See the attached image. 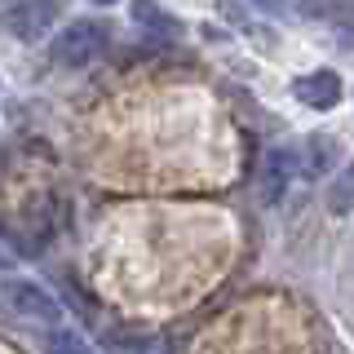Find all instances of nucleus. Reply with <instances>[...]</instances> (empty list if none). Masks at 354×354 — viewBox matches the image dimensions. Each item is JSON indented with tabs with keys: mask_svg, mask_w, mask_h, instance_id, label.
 I'll return each instance as SVG.
<instances>
[{
	"mask_svg": "<svg viewBox=\"0 0 354 354\" xmlns=\"http://www.w3.org/2000/svg\"><path fill=\"white\" fill-rule=\"evenodd\" d=\"M106 40H111L106 22H97V18H75V22H66L58 36H53V62H58V66H71V71L93 66V62L106 53Z\"/></svg>",
	"mask_w": 354,
	"mask_h": 354,
	"instance_id": "f257e3e1",
	"label": "nucleus"
},
{
	"mask_svg": "<svg viewBox=\"0 0 354 354\" xmlns=\"http://www.w3.org/2000/svg\"><path fill=\"white\" fill-rule=\"evenodd\" d=\"M0 301H5L9 315L27 319V324H58V319H62V306L49 297V288H40L31 279H5Z\"/></svg>",
	"mask_w": 354,
	"mask_h": 354,
	"instance_id": "f03ea898",
	"label": "nucleus"
},
{
	"mask_svg": "<svg viewBox=\"0 0 354 354\" xmlns=\"http://www.w3.org/2000/svg\"><path fill=\"white\" fill-rule=\"evenodd\" d=\"M58 22V5L53 0H18L5 9V31L18 40H40L49 36V27Z\"/></svg>",
	"mask_w": 354,
	"mask_h": 354,
	"instance_id": "7ed1b4c3",
	"label": "nucleus"
},
{
	"mask_svg": "<svg viewBox=\"0 0 354 354\" xmlns=\"http://www.w3.org/2000/svg\"><path fill=\"white\" fill-rule=\"evenodd\" d=\"M297 164H301V155L292 147L266 151V160H261V204H279L288 195V182L297 177Z\"/></svg>",
	"mask_w": 354,
	"mask_h": 354,
	"instance_id": "20e7f679",
	"label": "nucleus"
},
{
	"mask_svg": "<svg viewBox=\"0 0 354 354\" xmlns=\"http://www.w3.org/2000/svg\"><path fill=\"white\" fill-rule=\"evenodd\" d=\"M292 93L301 97L310 111H332L341 102V75L337 71H310L292 80Z\"/></svg>",
	"mask_w": 354,
	"mask_h": 354,
	"instance_id": "39448f33",
	"label": "nucleus"
},
{
	"mask_svg": "<svg viewBox=\"0 0 354 354\" xmlns=\"http://www.w3.org/2000/svg\"><path fill=\"white\" fill-rule=\"evenodd\" d=\"M133 22H138L151 40H160V44L182 40V22H177L169 9H160L155 0H133Z\"/></svg>",
	"mask_w": 354,
	"mask_h": 354,
	"instance_id": "423d86ee",
	"label": "nucleus"
},
{
	"mask_svg": "<svg viewBox=\"0 0 354 354\" xmlns=\"http://www.w3.org/2000/svg\"><path fill=\"white\" fill-rule=\"evenodd\" d=\"M102 346H106V354H147L151 350V332H142V328H111L102 337Z\"/></svg>",
	"mask_w": 354,
	"mask_h": 354,
	"instance_id": "0eeeda50",
	"label": "nucleus"
},
{
	"mask_svg": "<svg viewBox=\"0 0 354 354\" xmlns=\"http://www.w3.org/2000/svg\"><path fill=\"white\" fill-rule=\"evenodd\" d=\"M332 164V142L328 138H315L310 142V160L306 164H297V173H306V177H319Z\"/></svg>",
	"mask_w": 354,
	"mask_h": 354,
	"instance_id": "6e6552de",
	"label": "nucleus"
},
{
	"mask_svg": "<svg viewBox=\"0 0 354 354\" xmlns=\"http://www.w3.org/2000/svg\"><path fill=\"white\" fill-rule=\"evenodd\" d=\"M49 354H93V350H88L84 337H75L71 328H58V332L49 337Z\"/></svg>",
	"mask_w": 354,
	"mask_h": 354,
	"instance_id": "1a4fd4ad",
	"label": "nucleus"
},
{
	"mask_svg": "<svg viewBox=\"0 0 354 354\" xmlns=\"http://www.w3.org/2000/svg\"><path fill=\"white\" fill-rule=\"evenodd\" d=\"M332 213H337V217L350 213V177H341L337 191H332Z\"/></svg>",
	"mask_w": 354,
	"mask_h": 354,
	"instance_id": "9d476101",
	"label": "nucleus"
},
{
	"mask_svg": "<svg viewBox=\"0 0 354 354\" xmlns=\"http://www.w3.org/2000/svg\"><path fill=\"white\" fill-rule=\"evenodd\" d=\"M248 5H257V9H266V14H279V9H283V0H248Z\"/></svg>",
	"mask_w": 354,
	"mask_h": 354,
	"instance_id": "9b49d317",
	"label": "nucleus"
},
{
	"mask_svg": "<svg viewBox=\"0 0 354 354\" xmlns=\"http://www.w3.org/2000/svg\"><path fill=\"white\" fill-rule=\"evenodd\" d=\"M297 5H301L306 14H315V9H319V0H297Z\"/></svg>",
	"mask_w": 354,
	"mask_h": 354,
	"instance_id": "f8f14e48",
	"label": "nucleus"
},
{
	"mask_svg": "<svg viewBox=\"0 0 354 354\" xmlns=\"http://www.w3.org/2000/svg\"><path fill=\"white\" fill-rule=\"evenodd\" d=\"M93 5H115V0H93Z\"/></svg>",
	"mask_w": 354,
	"mask_h": 354,
	"instance_id": "ddd939ff",
	"label": "nucleus"
},
{
	"mask_svg": "<svg viewBox=\"0 0 354 354\" xmlns=\"http://www.w3.org/2000/svg\"><path fill=\"white\" fill-rule=\"evenodd\" d=\"M0 266H5V252H0Z\"/></svg>",
	"mask_w": 354,
	"mask_h": 354,
	"instance_id": "4468645a",
	"label": "nucleus"
}]
</instances>
